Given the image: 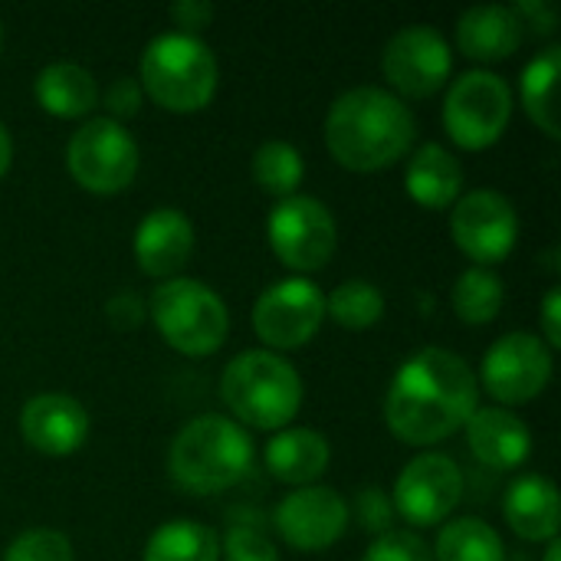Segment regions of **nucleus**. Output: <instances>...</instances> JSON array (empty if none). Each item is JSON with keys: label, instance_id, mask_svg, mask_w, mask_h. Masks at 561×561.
I'll return each mask as SVG.
<instances>
[{"label": "nucleus", "instance_id": "4c0bfd02", "mask_svg": "<svg viewBox=\"0 0 561 561\" xmlns=\"http://www.w3.org/2000/svg\"><path fill=\"white\" fill-rule=\"evenodd\" d=\"M542 329H546V342L552 348L561 345V293L559 289H549L546 296V306H542Z\"/></svg>", "mask_w": 561, "mask_h": 561}, {"label": "nucleus", "instance_id": "2f4dec72", "mask_svg": "<svg viewBox=\"0 0 561 561\" xmlns=\"http://www.w3.org/2000/svg\"><path fill=\"white\" fill-rule=\"evenodd\" d=\"M362 561H434V552L421 536L408 529H388L371 539Z\"/></svg>", "mask_w": 561, "mask_h": 561}, {"label": "nucleus", "instance_id": "f257e3e1", "mask_svg": "<svg viewBox=\"0 0 561 561\" xmlns=\"http://www.w3.org/2000/svg\"><path fill=\"white\" fill-rule=\"evenodd\" d=\"M477 391V375L460 355L421 348L398 368L385 398V421L411 447L440 444L470 421Z\"/></svg>", "mask_w": 561, "mask_h": 561}, {"label": "nucleus", "instance_id": "39448f33", "mask_svg": "<svg viewBox=\"0 0 561 561\" xmlns=\"http://www.w3.org/2000/svg\"><path fill=\"white\" fill-rule=\"evenodd\" d=\"M141 89L168 112H201L217 92V59L201 36L161 33L141 53Z\"/></svg>", "mask_w": 561, "mask_h": 561}, {"label": "nucleus", "instance_id": "1a4fd4ad", "mask_svg": "<svg viewBox=\"0 0 561 561\" xmlns=\"http://www.w3.org/2000/svg\"><path fill=\"white\" fill-rule=\"evenodd\" d=\"M266 237L273 253L296 273H316L322 270L339 243V227L332 210L309 197V194H293L279 201L266 220Z\"/></svg>", "mask_w": 561, "mask_h": 561}, {"label": "nucleus", "instance_id": "c756f323", "mask_svg": "<svg viewBox=\"0 0 561 561\" xmlns=\"http://www.w3.org/2000/svg\"><path fill=\"white\" fill-rule=\"evenodd\" d=\"M227 561H279V552L256 519H233L224 533Z\"/></svg>", "mask_w": 561, "mask_h": 561}, {"label": "nucleus", "instance_id": "393cba45", "mask_svg": "<svg viewBox=\"0 0 561 561\" xmlns=\"http://www.w3.org/2000/svg\"><path fill=\"white\" fill-rule=\"evenodd\" d=\"M141 561H220V542L204 523L171 519L154 529Z\"/></svg>", "mask_w": 561, "mask_h": 561}, {"label": "nucleus", "instance_id": "423d86ee", "mask_svg": "<svg viewBox=\"0 0 561 561\" xmlns=\"http://www.w3.org/2000/svg\"><path fill=\"white\" fill-rule=\"evenodd\" d=\"M151 319L161 339L181 355H210L224 345L230 316L224 299L201 279H164L151 296Z\"/></svg>", "mask_w": 561, "mask_h": 561}, {"label": "nucleus", "instance_id": "a878e982", "mask_svg": "<svg viewBox=\"0 0 561 561\" xmlns=\"http://www.w3.org/2000/svg\"><path fill=\"white\" fill-rule=\"evenodd\" d=\"M434 561H506L503 539L483 519H454L440 529Z\"/></svg>", "mask_w": 561, "mask_h": 561}, {"label": "nucleus", "instance_id": "412c9836", "mask_svg": "<svg viewBox=\"0 0 561 561\" xmlns=\"http://www.w3.org/2000/svg\"><path fill=\"white\" fill-rule=\"evenodd\" d=\"M503 516L519 539L556 542L559 539V490L546 477H519L503 500Z\"/></svg>", "mask_w": 561, "mask_h": 561}, {"label": "nucleus", "instance_id": "c9c22d12", "mask_svg": "<svg viewBox=\"0 0 561 561\" xmlns=\"http://www.w3.org/2000/svg\"><path fill=\"white\" fill-rule=\"evenodd\" d=\"M171 20L178 23V33L197 36L214 20V7L207 0H178L171 7Z\"/></svg>", "mask_w": 561, "mask_h": 561}, {"label": "nucleus", "instance_id": "c85d7f7f", "mask_svg": "<svg viewBox=\"0 0 561 561\" xmlns=\"http://www.w3.org/2000/svg\"><path fill=\"white\" fill-rule=\"evenodd\" d=\"M325 312L342 329H371L385 316V296L368 279H348L332 289V296L325 299Z\"/></svg>", "mask_w": 561, "mask_h": 561}, {"label": "nucleus", "instance_id": "ddd939ff", "mask_svg": "<svg viewBox=\"0 0 561 561\" xmlns=\"http://www.w3.org/2000/svg\"><path fill=\"white\" fill-rule=\"evenodd\" d=\"M450 46L447 39L427 26V23H414L398 30L381 56V69L385 79L408 99H427L434 95L447 79H450Z\"/></svg>", "mask_w": 561, "mask_h": 561}, {"label": "nucleus", "instance_id": "a19ab883", "mask_svg": "<svg viewBox=\"0 0 561 561\" xmlns=\"http://www.w3.org/2000/svg\"><path fill=\"white\" fill-rule=\"evenodd\" d=\"M0 39H3V30H0Z\"/></svg>", "mask_w": 561, "mask_h": 561}, {"label": "nucleus", "instance_id": "9d476101", "mask_svg": "<svg viewBox=\"0 0 561 561\" xmlns=\"http://www.w3.org/2000/svg\"><path fill=\"white\" fill-rule=\"evenodd\" d=\"M325 319V296L306 276L273 283L253 309V329L273 352L302 348L316 339Z\"/></svg>", "mask_w": 561, "mask_h": 561}, {"label": "nucleus", "instance_id": "f704fd0d", "mask_svg": "<svg viewBox=\"0 0 561 561\" xmlns=\"http://www.w3.org/2000/svg\"><path fill=\"white\" fill-rule=\"evenodd\" d=\"M105 316L108 322L118 329V332H131L145 322V302L135 296V293H115L108 302H105Z\"/></svg>", "mask_w": 561, "mask_h": 561}, {"label": "nucleus", "instance_id": "f03ea898", "mask_svg": "<svg viewBox=\"0 0 561 561\" xmlns=\"http://www.w3.org/2000/svg\"><path fill=\"white\" fill-rule=\"evenodd\" d=\"M417 138L414 112L388 89L358 85L339 95L325 115V148L348 171L391 168Z\"/></svg>", "mask_w": 561, "mask_h": 561}, {"label": "nucleus", "instance_id": "dca6fc26", "mask_svg": "<svg viewBox=\"0 0 561 561\" xmlns=\"http://www.w3.org/2000/svg\"><path fill=\"white\" fill-rule=\"evenodd\" d=\"M20 434L33 450L46 457H69L89 437V414L76 398L46 391L23 404Z\"/></svg>", "mask_w": 561, "mask_h": 561}, {"label": "nucleus", "instance_id": "473e14b6", "mask_svg": "<svg viewBox=\"0 0 561 561\" xmlns=\"http://www.w3.org/2000/svg\"><path fill=\"white\" fill-rule=\"evenodd\" d=\"M355 516H358V526L381 536L391 529L394 523V506H391V496L381 493L378 486H368L355 496Z\"/></svg>", "mask_w": 561, "mask_h": 561}, {"label": "nucleus", "instance_id": "58836bf2", "mask_svg": "<svg viewBox=\"0 0 561 561\" xmlns=\"http://www.w3.org/2000/svg\"><path fill=\"white\" fill-rule=\"evenodd\" d=\"M10 161H13V138H10L7 125L0 122V178L10 171Z\"/></svg>", "mask_w": 561, "mask_h": 561}, {"label": "nucleus", "instance_id": "e433bc0d", "mask_svg": "<svg viewBox=\"0 0 561 561\" xmlns=\"http://www.w3.org/2000/svg\"><path fill=\"white\" fill-rule=\"evenodd\" d=\"M513 10H516L523 30L533 26L539 36H549V33L556 30V10H552L546 0H523V3H516Z\"/></svg>", "mask_w": 561, "mask_h": 561}, {"label": "nucleus", "instance_id": "2eb2a0df", "mask_svg": "<svg viewBox=\"0 0 561 561\" xmlns=\"http://www.w3.org/2000/svg\"><path fill=\"white\" fill-rule=\"evenodd\" d=\"M273 523L286 546L299 552H322L342 539L348 526V503L329 486H299L279 500Z\"/></svg>", "mask_w": 561, "mask_h": 561}, {"label": "nucleus", "instance_id": "0eeeda50", "mask_svg": "<svg viewBox=\"0 0 561 561\" xmlns=\"http://www.w3.org/2000/svg\"><path fill=\"white\" fill-rule=\"evenodd\" d=\"M510 118H513V92L506 79L490 69L463 72L447 92L444 125L447 135L467 151L496 145Z\"/></svg>", "mask_w": 561, "mask_h": 561}, {"label": "nucleus", "instance_id": "b1692460", "mask_svg": "<svg viewBox=\"0 0 561 561\" xmlns=\"http://www.w3.org/2000/svg\"><path fill=\"white\" fill-rule=\"evenodd\" d=\"M561 49L549 46L542 49L526 69H523V105L526 115L549 135L559 138V105H556V89H559Z\"/></svg>", "mask_w": 561, "mask_h": 561}, {"label": "nucleus", "instance_id": "7ed1b4c3", "mask_svg": "<svg viewBox=\"0 0 561 561\" xmlns=\"http://www.w3.org/2000/svg\"><path fill=\"white\" fill-rule=\"evenodd\" d=\"M168 470L184 493H227L253 470V440L237 421L201 414L174 437Z\"/></svg>", "mask_w": 561, "mask_h": 561}, {"label": "nucleus", "instance_id": "5701e85b", "mask_svg": "<svg viewBox=\"0 0 561 561\" xmlns=\"http://www.w3.org/2000/svg\"><path fill=\"white\" fill-rule=\"evenodd\" d=\"M36 102L56 118H82L99 105V85L79 62H49L33 82Z\"/></svg>", "mask_w": 561, "mask_h": 561}, {"label": "nucleus", "instance_id": "ea45409f", "mask_svg": "<svg viewBox=\"0 0 561 561\" xmlns=\"http://www.w3.org/2000/svg\"><path fill=\"white\" fill-rule=\"evenodd\" d=\"M561 556V546H559V539L556 542H549V549H546V561H559Z\"/></svg>", "mask_w": 561, "mask_h": 561}, {"label": "nucleus", "instance_id": "aec40b11", "mask_svg": "<svg viewBox=\"0 0 561 561\" xmlns=\"http://www.w3.org/2000/svg\"><path fill=\"white\" fill-rule=\"evenodd\" d=\"M266 470L289 486H316V480L325 473L332 450L329 440L319 431L309 427H283L279 434H273V440L266 444Z\"/></svg>", "mask_w": 561, "mask_h": 561}, {"label": "nucleus", "instance_id": "4468645a", "mask_svg": "<svg viewBox=\"0 0 561 561\" xmlns=\"http://www.w3.org/2000/svg\"><path fill=\"white\" fill-rule=\"evenodd\" d=\"M552 378V352L529 332H510L483 355V388L500 404H526L546 391Z\"/></svg>", "mask_w": 561, "mask_h": 561}, {"label": "nucleus", "instance_id": "6ab92c4d", "mask_svg": "<svg viewBox=\"0 0 561 561\" xmlns=\"http://www.w3.org/2000/svg\"><path fill=\"white\" fill-rule=\"evenodd\" d=\"M523 23L513 7L483 3L470 7L457 23V46L467 59L477 62H500L510 59L523 46Z\"/></svg>", "mask_w": 561, "mask_h": 561}, {"label": "nucleus", "instance_id": "cd10ccee", "mask_svg": "<svg viewBox=\"0 0 561 561\" xmlns=\"http://www.w3.org/2000/svg\"><path fill=\"white\" fill-rule=\"evenodd\" d=\"M302 178H306V161H302L299 148H293L289 141H266L256 148L253 181L260 184V191L286 201L299 191Z\"/></svg>", "mask_w": 561, "mask_h": 561}, {"label": "nucleus", "instance_id": "6e6552de", "mask_svg": "<svg viewBox=\"0 0 561 561\" xmlns=\"http://www.w3.org/2000/svg\"><path fill=\"white\" fill-rule=\"evenodd\" d=\"M66 164L79 187L92 194H118L138 171V145L122 122L89 118L72 131Z\"/></svg>", "mask_w": 561, "mask_h": 561}, {"label": "nucleus", "instance_id": "9b49d317", "mask_svg": "<svg viewBox=\"0 0 561 561\" xmlns=\"http://www.w3.org/2000/svg\"><path fill=\"white\" fill-rule=\"evenodd\" d=\"M454 243L480 266L503 263L519 240V217L510 197L500 191H470L450 214Z\"/></svg>", "mask_w": 561, "mask_h": 561}, {"label": "nucleus", "instance_id": "bb28decb", "mask_svg": "<svg viewBox=\"0 0 561 561\" xmlns=\"http://www.w3.org/2000/svg\"><path fill=\"white\" fill-rule=\"evenodd\" d=\"M450 302L467 325H486L503 309V279L486 266H470L457 276Z\"/></svg>", "mask_w": 561, "mask_h": 561}, {"label": "nucleus", "instance_id": "f8f14e48", "mask_svg": "<svg viewBox=\"0 0 561 561\" xmlns=\"http://www.w3.org/2000/svg\"><path fill=\"white\" fill-rule=\"evenodd\" d=\"M463 500V473L460 467L444 454H421L414 457L391 493L394 516H401L408 526H440L457 503Z\"/></svg>", "mask_w": 561, "mask_h": 561}, {"label": "nucleus", "instance_id": "20e7f679", "mask_svg": "<svg viewBox=\"0 0 561 561\" xmlns=\"http://www.w3.org/2000/svg\"><path fill=\"white\" fill-rule=\"evenodd\" d=\"M230 414L256 431H283L302 408V378L276 352H243L220 378Z\"/></svg>", "mask_w": 561, "mask_h": 561}, {"label": "nucleus", "instance_id": "a211bd4d", "mask_svg": "<svg viewBox=\"0 0 561 561\" xmlns=\"http://www.w3.org/2000/svg\"><path fill=\"white\" fill-rule=\"evenodd\" d=\"M463 427L473 457L493 470H516L533 450V434L526 421L510 408H477Z\"/></svg>", "mask_w": 561, "mask_h": 561}, {"label": "nucleus", "instance_id": "72a5a7b5", "mask_svg": "<svg viewBox=\"0 0 561 561\" xmlns=\"http://www.w3.org/2000/svg\"><path fill=\"white\" fill-rule=\"evenodd\" d=\"M99 99L108 108V118L112 122H122V118H131L138 112V105H141V85L131 76H118Z\"/></svg>", "mask_w": 561, "mask_h": 561}, {"label": "nucleus", "instance_id": "f3484780", "mask_svg": "<svg viewBox=\"0 0 561 561\" xmlns=\"http://www.w3.org/2000/svg\"><path fill=\"white\" fill-rule=\"evenodd\" d=\"M194 253V224L174 207H154L135 230V260L145 276L174 279Z\"/></svg>", "mask_w": 561, "mask_h": 561}, {"label": "nucleus", "instance_id": "4be33fe9", "mask_svg": "<svg viewBox=\"0 0 561 561\" xmlns=\"http://www.w3.org/2000/svg\"><path fill=\"white\" fill-rule=\"evenodd\" d=\"M404 187L421 207L444 210V207L457 204V197L463 191V168L454 158V151L431 141L411 154L408 171H404Z\"/></svg>", "mask_w": 561, "mask_h": 561}, {"label": "nucleus", "instance_id": "7c9ffc66", "mask_svg": "<svg viewBox=\"0 0 561 561\" xmlns=\"http://www.w3.org/2000/svg\"><path fill=\"white\" fill-rule=\"evenodd\" d=\"M3 561H72V546L56 529H30L7 546Z\"/></svg>", "mask_w": 561, "mask_h": 561}]
</instances>
